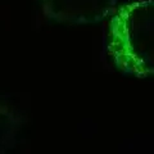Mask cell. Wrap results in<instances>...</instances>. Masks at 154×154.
I'll return each instance as SVG.
<instances>
[{
    "label": "cell",
    "instance_id": "cell-1",
    "mask_svg": "<svg viewBox=\"0 0 154 154\" xmlns=\"http://www.w3.org/2000/svg\"><path fill=\"white\" fill-rule=\"evenodd\" d=\"M110 48L119 63L154 69V0L126 3L110 21Z\"/></svg>",
    "mask_w": 154,
    "mask_h": 154
},
{
    "label": "cell",
    "instance_id": "cell-2",
    "mask_svg": "<svg viewBox=\"0 0 154 154\" xmlns=\"http://www.w3.org/2000/svg\"><path fill=\"white\" fill-rule=\"evenodd\" d=\"M117 0H41L42 13L51 21L71 25L94 23L114 8Z\"/></svg>",
    "mask_w": 154,
    "mask_h": 154
}]
</instances>
